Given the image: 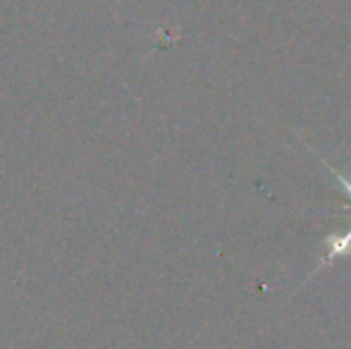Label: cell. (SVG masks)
I'll return each instance as SVG.
<instances>
[{
    "instance_id": "1",
    "label": "cell",
    "mask_w": 351,
    "mask_h": 349,
    "mask_svg": "<svg viewBox=\"0 0 351 349\" xmlns=\"http://www.w3.org/2000/svg\"><path fill=\"white\" fill-rule=\"evenodd\" d=\"M332 173H335V177H337V182H339V184H342L344 189L349 191V196H351V180H347V177H344V175H339L337 170H332ZM349 208H351V206H349Z\"/></svg>"
}]
</instances>
